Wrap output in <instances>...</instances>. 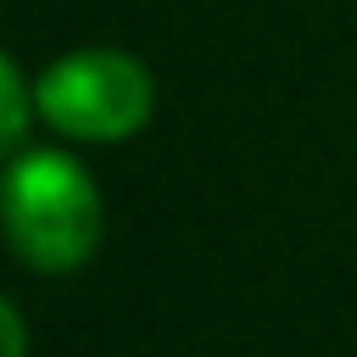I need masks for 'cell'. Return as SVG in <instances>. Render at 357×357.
<instances>
[{"label": "cell", "mask_w": 357, "mask_h": 357, "mask_svg": "<svg viewBox=\"0 0 357 357\" xmlns=\"http://www.w3.org/2000/svg\"><path fill=\"white\" fill-rule=\"evenodd\" d=\"M0 223L11 251L39 273H67L95 257L100 195L67 151H22L0 178Z\"/></svg>", "instance_id": "cell-1"}, {"label": "cell", "mask_w": 357, "mask_h": 357, "mask_svg": "<svg viewBox=\"0 0 357 357\" xmlns=\"http://www.w3.org/2000/svg\"><path fill=\"white\" fill-rule=\"evenodd\" d=\"M151 73L123 50H73L45 67L33 106L73 139H128L151 117Z\"/></svg>", "instance_id": "cell-2"}, {"label": "cell", "mask_w": 357, "mask_h": 357, "mask_svg": "<svg viewBox=\"0 0 357 357\" xmlns=\"http://www.w3.org/2000/svg\"><path fill=\"white\" fill-rule=\"evenodd\" d=\"M22 128H28V89H22L11 56H0V156L22 139Z\"/></svg>", "instance_id": "cell-3"}, {"label": "cell", "mask_w": 357, "mask_h": 357, "mask_svg": "<svg viewBox=\"0 0 357 357\" xmlns=\"http://www.w3.org/2000/svg\"><path fill=\"white\" fill-rule=\"evenodd\" d=\"M0 357H28V329L6 296H0Z\"/></svg>", "instance_id": "cell-4"}]
</instances>
